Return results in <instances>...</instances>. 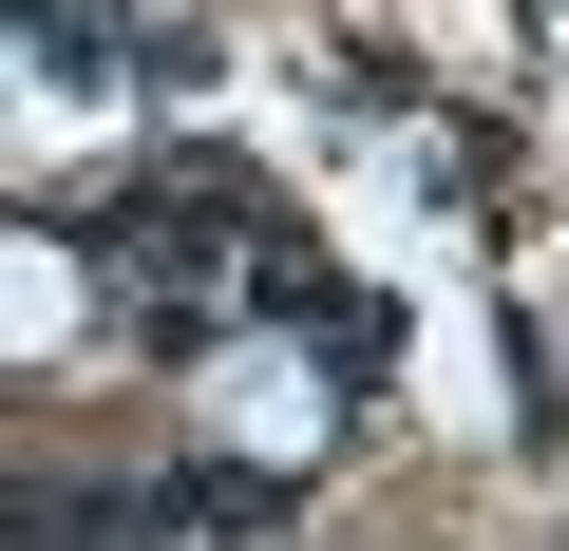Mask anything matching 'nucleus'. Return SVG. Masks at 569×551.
<instances>
[]
</instances>
